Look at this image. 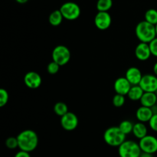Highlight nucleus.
Segmentation results:
<instances>
[{
  "mask_svg": "<svg viewBox=\"0 0 157 157\" xmlns=\"http://www.w3.org/2000/svg\"><path fill=\"white\" fill-rule=\"evenodd\" d=\"M113 6V0H98L97 9L98 12H108Z\"/></svg>",
  "mask_w": 157,
  "mask_h": 157,
  "instance_id": "20",
  "label": "nucleus"
},
{
  "mask_svg": "<svg viewBox=\"0 0 157 157\" xmlns=\"http://www.w3.org/2000/svg\"><path fill=\"white\" fill-rule=\"evenodd\" d=\"M144 93V91L143 90L142 88L139 85H136V86H131L128 94H127V96L132 101H138V100L140 101Z\"/></svg>",
  "mask_w": 157,
  "mask_h": 157,
  "instance_id": "18",
  "label": "nucleus"
},
{
  "mask_svg": "<svg viewBox=\"0 0 157 157\" xmlns=\"http://www.w3.org/2000/svg\"><path fill=\"white\" fill-rule=\"evenodd\" d=\"M24 83L25 86L29 89H35L40 87L41 83H42V78L38 72L30 71L25 75Z\"/></svg>",
  "mask_w": 157,
  "mask_h": 157,
  "instance_id": "11",
  "label": "nucleus"
},
{
  "mask_svg": "<svg viewBox=\"0 0 157 157\" xmlns=\"http://www.w3.org/2000/svg\"><path fill=\"white\" fill-rule=\"evenodd\" d=\"M140 157H154L153 156V154H150V153H147V152H143L141 153L140 156Z\"/></svg>",
  "mask_w": 157,
  "mask_h": 157,
  "instance_id": "31",
  "label": "nucleus"
},
{
  "mask_svg": "<svg viewBox=\"0 0 157 157\" xmlns=\"http://www.w3.org/2000/svg\"><path fill=\"white\" fill-rule=\"evenodd\" d=\"M132 85L127 79L125 76L119 77L115 80L113 83V89L117 94H121L123 95H127Z\"/></svg>",
  "mask_w": 157,
  "mask_h": 157,
  "instance_id": "12",
  "label": "nucleus"
},
{
  "mask_svg": "<svg viewBox=\"0 0 157 157\" xmlns=\"http://www.w3.org/2000/svg\"><path fill=\"white\" fill-rule=\"evenodd\" d=\"M61 14L64 19L74 21L78 19L81 13L80 6L74 2H67L61 5L60 8Z\"/></svg>",
  "mask_w": 157,
  "mask_h": 157,
  "instance_id": "6",
  "label": "nucleus"
},
{
  "mask_svg": "<svg viewBox=\"0 0 157 157\" xmlns=\"http://www.w3.org/2000/svg\"><path fill=\"white\" fill-rule=\"evenodd\" d=\"M78 118L74 112H67L65 115L61 117V127L66 131H73L78 127Z\"/></svg>",
  "mask_w": 157,
  "mask_h": 157,
  "instance_id": "10",
  "label": "nucleus"
},
{
  "mask_svg": "<svg viewBox=\"0 0 157 157\" xmlns=\"http://www.w3.org/2000/svg\"><path fill=\"white\" fill-rule=\"evenodd\" d=\"M54 112L57 115L61 117L65 115L67 112H69L68 107L66 103H63V102H58L54 106Z\"/></svg>",
  "mask_w": 157,
  "mask_h": 157,
  "instance_id": "21",
  "label": "nucleus"
},
{
  "mask_svg": "<svg viewBox=\"0 0 157 157\" xmlns=\"http://www.w3.org/2000/svg\"><path fill=\"white\" fill-rule=\"evenodd\" d=\"M6 146L8 149H15L18 147V139L16 137L11 136L6 139Z\"/></svg>",
  "mask_w": 157,
  "mask_h": 157,
  "instance_id": "25",
  "label": "nucleus"
},
{
  "mask_svg": "<svg viewBox=\"0 0 157 157\" xmlns=\"http://www.w3.org/2000/svg\"><path fill=\"white\" fill-rule=\"evenodd\" d=\"M63 19H64V17H63L60 9H57V10L53 11L49 15L48 17V22L52 26H60L61 24V22H62Z\"/></svg>",
  "mask_w": 157,
  "mask_h": 157,
  "instance_id": "19",
  "label": "nucleus"
},
{
  "mask_svg": "<svg viewBox=\"0 0 157 157\" xmlns=\"http://www.w3.org/2000/svg\"><path fill=\"white\" fill-rule=\"evenodd\" d=\"M152 55L149 43L140 42L135 48V56L140 61H147Z\"/></svg>",
  "mask_w": 157,
  "mask_h": 157,
  "instance_id": "13",
  "label": "nucleus"
},
{
  "mask_svg": "<svg viewBox=\"0 0 157 157\" xmlns=\"http://www.w3.org/2000/svg\"><path fill=\"white\" fill-rule=\"evenodd\" d=\"M18 148L20 150L31 152L35 150L38 145V135L32 129H25L17 135Z\"/></svg>",
  "mask_w": 157,
  "mask_h": 157,
  "instance_id": "1",
  "label": "nucleus"
},
{
  "mask_svg": "<svg viewBox=\"0 0 157 157\" xmlns=\"http://www.w3.org/2000/svg\"><path fill=\"white\" fill-rule=\"evenodd\" d=\"M9 92L6 89H0V107H3L6 106L9 101Z\"/></svg>",
  "mask_w": 157,
  "mask_h": 157,
  "instance_id": "26",
  "label": "nucleus"
},
{
  "mask_svg": "<svg viewBox=\"0 0 157 157\" xmlns=\"http://www.w3.org/2000/svg\"><path fill=\"white\" fill-rule=\"evenodd\" d=\"M145 21L156 26L157 24V10L155 9H150L145 12L144 15Z\"/></svg>",
  "mask_w": 157,
  "mask_h": 157,
  "instance_id": "22",
  "label": "nucleus"
},
{
  "mask_svg": "<svg viewBox=\"0 0 157 157\" xmlns=\"http://www.w3.org/2000/svg\"><path fill=\"white\" fill-rule=\"evenodd\" d=\"M15 1L18 3H19V4H25V3L27 2L29 0H15Z\"/></svg>",
  "mask_w": 157,
  "mask_h": 157,
  "instance_id": "33",
  "label": "nucleus"
},
{
  "mask_svg": "<svg viewBox=\"0 0 157 157\" xmlns=\"http://www.w3.org/2000/svg\"><path fill=\"white\" fill-rule=\"evenodd\" d=\"M149 126L152 130L157 132V114H153L151 119L149 122Z\"/></svg>",
  "mask_w": 157,
  "mask_h": 157,
  "instance_id": "29",
  "label": "nucleus"
},
{
  "mask_svg": "<svg viewBox=\"0 0 157 157\" xmlns=\"http://www.w3.org/2000/svg\"><path fill=\"white\" fill-rule=\"evenodd\" d=\"M149 46H150L152 55L157 57V37L149 43Z\"/></svg>",
  "mask_w": 157,
  "mask_h": 157,
  "instance_id": "28",
  "label": "nucleus"
},
{
  "mask_svg": "<svg viewBox=\"0 0 157 157\" xmlns=\"http://www.w3.org/2000/svg\"><path fill=\"white\" fill-rule=\"evenodd\" d=\"M112 23L111 15L108 12H98L94 17V25L101 31L107 30Z\"/></svg>",
  "mask_w": 157,
  "mask_h": 157,
  "instance_id": "9",
  "label": "nucleus"
},
{
  "mask_svg": "<svg viewBox=\"0 0 157 157\" xmlns=\"http://www.w3.org/2000/svg\"><path fill=\"white\" fill-rule=\"evenodd\" d=\"M127 135L120 129L118 126H111L104 131V140L108 146L119 147L126 140Z\"/></svg>",
  "mask_w": 157,
  "mask_h": 157,
  "instance_id": "3",
  "label": "nucleus"
},
{
  "mask_svg": "<svg viewBox=\"0 0 157 157\" xmlns=\"http://www.w3.org/2000/svg\"><path fill=\"white\" fill-rule=\"evenodd\" d=\"M142 150L139 143L133 140H125L118 147V154L120 157H140Z\"/></svg>",
  "mask_w": 157,
  "mask_h": 157,
  "instance_id": "4",
  "label": "nucleus"
},
{
  "mask_svg": "<svg viewBox=\"0 0 157 157\" xmlns=\"http://www.w3.org/2000/svg\"><path fill=\"white\" fill-rule=\"evenodd\" d=\"M125 77L132 86H136V85H139L140 83L143 78V74L139 68L132 66L127 70Z\"/></svg>",
  "mask_w": 157,
  "mask_h": 157,
  "instance_id": "14",
  "label": "nucleus"
},
{
  "mask_svg": "<svg viewBox=\"0 0 157 157\" xmlns=\"http://www.w3.org/2000/svg\"><path fill=\"white\" fill-rule=\"evenodd\" d=\"M139 145L143 152L154 154L157 152V138L154 135H146L140 139Z\"/></svg>",
  "mask_w": 157,
  "mask_h": 157,
  "instance_id": "7",
  "label": "nucleus"
},
{
  "mask_svg": "<svg viewBox=\"0 0 157 157\" xmlns=\"http://www.w3.org/2000/svg\"><path fill=\"white\" fill-rule=\"evenodd\" d=\"M153 73H154V75H156L157 76V62L155 63L154 66H153Z\"/></svg>",
  "mask_w": 157,
  "mask_h": 157,
  "instance_id": "32",
  "label": "nucleus"
},
{
  "mask_svg": "<svg viewBox=\"0 0 157 157\" xmlns=\"http://www.w3.org/2000/svg\"><path fill=\"white\" fill-rule=\"evenodd\" d=\"M156 105H157V102H156Z\"/></svg>",
  "mask_w": 157,
  "mask_h": 157,
  "instance_id": "35",
  "label": "nucleus"
},
{
  "mask_svg": "<svg viewBox=\"0 0 157 157\" xmlns=\"http://www.w3.org/2000/svg\"><path fill=\"white\" fill-rule=\"evenodd\" d=\"M139 86L144 92H157V76L154 74L144 75Z\"/></svg>",
  "mask_w": 157,
  "mask_h": 157,
  "instance_id": "8",
  "label": "nucleus"
},
{
  "mask_svg": "<svg viewBox=\"0 0 157 157\" xmlns=\"http://www.w3.org/2000/svg\"><path fill=\"white\" fill-rule=\"evenodd\" d=\"M155 26H156V37H157V24Z\"/></svg>",
  "mask_w": 157,
  "mask_h": 157,
  "instance_id": "34",
  "label": "nucleus"
},
{
  "mask_svg": "<svg viewBox=\"0 0 157 157\" xmlns=\"http://www.w3.org/2000/svg\"><path fill=\"white\" fill-rule=\"evenodd\" d=\"M60 67L61 66L58 65V63L52 61L51 62L48 63L47 66V71L49 74L51 75H55V74L58 73L60 70Z\"/></svg>",
  "mask_w": 157,
  "mask_h": 157,
  "instance_id": "27",
  "label": "nucleus"
},
{
  "mask_svg": "<svg viewBox=\"0 0 157 157\" xmlns=\"http://www.w3.org/2000/svg\"><path fill=\"white\" fill-rule=\"evenodd\" d=\"M133 126H134V124L131 121H130V120H124V121H122L120 123L118 127L127 135L133 132Z\"/></svg>",
  "mask_w": 157,
  "mask_h": 157,
  "instance_id": "23",
  "label": "nucleus"
},
{
  "mask_svg": "<svg viewBox=\"0 0 157 157\" xmlns=\"http://www.w3.org/2000/svg\"><path fill=\"white\" fill-rule=\"evenodd\" d=\"M141 106L152 108L156 105L157 94L156 92H144L142 98L140 100Z\"/></svg>",
  "mask_w": 157,
  "mask_h": 157,
  "instance_id": "16",
  "label": "nucleus"
},
{
  "mask_svg": "<svg viewBox=\"0 0 157 157\" xmlns=\"http://www.w3.org/2000/svg\"><path fill=\"white\" fill-rule=\"evenodd\" d=\"M135 33L141 42L150 43L156 37V26L144 20L136 25Z\"/></svg>",
  "mask_w": 157,
  "mask_h": 157,
  "instance_id": "2",
  "label": "nucleus"
},
{
  "mask_svg": "<svg viewBox=\"0 0 157 157\" xmlns=\"http://www.w3.org/2000/svg\"><path fill=\"white\" fill-rule=\"evenodd\" d=\"M153 115V112L152 108L141 106L136 109V117L138 121L141 123H149Z\"/></svg>",
  "mask_w": 157,
  "mask_h": 157,
  "instance_id": "15",
  "label": "nucleus"
},
{
  "mask_svg": "<svg viewBox=\"0 0 157 157\" xmlns=\"http://www.w3.org/2000/svg\"><path fill=\"white\" fill-rule=\"evenodd\" d=\"M52 61L55 62L61 66H65L71 59V51L64 45H58L52 50Z\"/></svg>",
  "mask_w": 157,
  "mask_h": 157,
  "instance_id": "5",
  "label": "nucleus"
},
{
  "mask_svg": "<svg viewBox=\"0 0 157 157\" xmlns=\"http://www.w3.org/2000/svg\"><path fill=\"white\" fill-rule=\"evenodd\" d=\"M14 157H31V155L30 152H26V151L19 150L18 152H16V154H15Z\"/></svg>",
  "mask_w": 157,
  "mask_h": 157,
  "instance_id": "30",
  "label": "nucleus"
},
{
  "mask_svg": "<svg viewBox=\"0 0 157 157\" xmlns=\"http://www.w3.org/2000/svg\"><path fill=\"white\" fill-rule=\"evenodd\" d=\"M132 133L133 134L136 138L141 139L146 135H148V129H147V126L144 123H141V122H138V123H135L133 126V132Z\"/></svg>",
  "mask_w": 157,
  "mask_h": 157,
  "instance_id": "17",
  "label": "nucleus"
},
{
  "mask_svg": "<svg viewBox=\"0 0 157 157\" xmlns=\"http://www.w3.org/2000/svg\"><path fill=\"white\" fill-rule=\"evenodd\" d=\"M126 102L125 95H121V94H117L113 97V100H112V103L113 105L117 108L122 107L124 105Z\"/></svg>",
  "mask_w": 157,
  "mask_h": 157,
  "instance_id": "24",
  "label": "nucleus"
}]
</instances>
